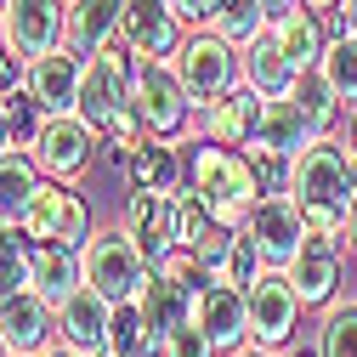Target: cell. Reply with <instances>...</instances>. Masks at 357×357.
I'll return each mask as SVG.
<instances>
[{
	"instance_id": "obj_1",
	"label": "cell",
	"mask_w": 357,
	"mask_h": 357,
	"mask_svg": "<svg viewBox=\"0 0 357 357\" xmlns=\"http://www.w3.org/2000/svg\"><path fill=\"white\" fill-rule=\"evenodd\" d=\"M295 204L306 215L312 238H335L346 244V210L357 199V159L335 142V137H318L301 159H295Z\"/></svg>"
},
{
	"instance_id": "obj_2",
	"label": "cell",
	"mask_w": 357,
	"mask_h": 357,
	"mask_svg": "<svg viewBox=\"0 0 357 357\" xmlns=\"http://www.w3.org/2000/svg\"><path fill=\"white\" fill-rule=\"evenodd\" d=\"M188 188L204 199V210L221 227H233V233L250 221V204L261 199L244 148H221V142H204V137L188 142Z\"/></svg>"
},
{
	"instance_id": "obj_3",
	"label": "cell",
	"mask_w": 357,
	"mask_h": 357,
	"mask_svg": "<svg viewBox=\"0 0 357 357\" xmlns=\"http://www.w3.org/2000/svg\"><path fill=\"white\" fill-rule=\"evenodd\" d=\"M148 255H142V244L130 238V227L119 221V227H91V238L79 244V278L91 284V289H102L114 306H130L142 295V284H148Z\"/></svg>"
},
{
	"instance_id": "obj_4",
	"label": "cell",
	"mask_w": 357,
	"mask_h": 357,
	"mask_svg": "<svg viewBox=\"0 0 357 357\" xmlns=\"http://www.w3.org/2000/svg\"><path fill=\"white\" fill-rule=\"evenodd\" d=\"M170 68L188 85L193 108H199V102H215V97H227V91L244 85V46H233V40L215 34V29H193L182 46H176Z\"/></svg>"
},
{
	"instance_id": "obj_5",
	"label": "cell",
	"mask_w": 357,
	"mask_h": 357,
	"mask_svg": "<svg viewBox=\"0 0 357 357\" xmlns=\"http://www.w3.org/2000/svg\"><path fill=\"white\" fill-rule=\"evenodd\" d=\"M130 108H137L148 137H182L193 125V97L188 85L176 79L170 57H137V74H130Z\"/></svg>"
},
{
	"instance_id": "obj_6",
	"label": "cell",
	"mask_w": 357,
	"mask_h": 357,
	"mask_svg": "<svg viewBox=\"0 0 357 357\" xmlns=\"http://www.w3.org/2000/svg\"><path fill=\"white\" fill-rule=\"evenodd\" d=\"M97 148H102V130L85 114H46V125H40L34 142H29L34 165L46 170L52 182H74V176H85L91 159H97Z\"/></svg>"
},
{
	"instance_id": "obj_7",
	"label": "cell",
	"mask_w": 357,
	"mask_h": 357,
	"mask_svg": "<svg viewBox=\"0 0 357 357\" xmlns=\"http://www.w3.org/2000/svg\"><path fill=\"white\" fill-rule=\"evenodd\" d=\"M57 46H68V0H6V12H0V52L17 63H34Z\"/></svg>"
},
{
	"instance_id": "obj_8",
	"label": "cell",
	"mask_w": 357,
	"mask_h": 357,
	"mask_svg": "<svg viewBox=\"0 0 357 357\" xmlns=\"http://www.w3.org/2000/svg\"><path fill=\"white\" fill-rule=\"evenodd\" d=\"M23 238L29 244H68L79 250L85 238H91V210H85L79 193H68V182H40L29 210H23Z\"/></svg>"
},
{
	"instance_id": "obj_9",
	"label": "cell",
	"mask_w": 357,
	"mask_h": 357,
	"mask_svg": "<svg viewBox=\"0 0 357 357\" xmlns=\"http://www.w3.org/2000/svg\"><path fill=\"white\" fill-rule=\"evenodd\" d=\"M244 233L255 238L261 261L273 266V273H284V266L301 255V244L312 238V227H306V215H301L295 193H266V199H255V204H250V221H244Z\"/></svg>"
},
{
	"instance_id": "obj_10",
	"label": "cell",
	"mask_w": 357,
	"mask_h": 357,
	"mask_svg": "<svg viewBox=\"0 0 357 357\" xmlns=\"http://www.w3.org/2000/svg\"><path fill=\"white\" fill-rule=\"evenodd\" d=\"M130 74H137V57L125 46H108L97 57H85V79H79V114L97 130H108L125 108H130Z\"/></svg>"
},
{
	"instance_id": "obj_11",
	"label": "cell",
	"mask_w": 357,
	"mask_h": 357,
	"mask_svg": "<svg viewBox=\"0 0 357 357\" xmlns=\"http://www.w3.org/2000/svg\"><path fill=\"white\" fill-rule=\"evenodd\" d=\"M301 295L284 273H266L261 284H250V346H266V351H284L301 329Z\"/></svg>"
},
{
	"instance_id": "obj_12",
	"label": "cell",
	"mask_w": 357,
	"mask_h": 357,
	"mask_svg": "<svg viewBox=\"0 0 357 357\" xmlns=\"http://www.w3.org/2000/svg\"><path fill=\"white\" fill-rule=\"evenodd\" d=\"M114 340V301L79 278V289L57 306V346L74 357H97Z\"/></svg>"
},
{
	"instance_id": "obj_13",
	"label": "cell",
	"mask_w": 357,
	"mask_h": 357,
	"mask_svg": "<svg viewBox=\"0 0 357 357\" xmlns=\"http://www.w3.org/2000/svg\"><path fill=\"white\" fill-rule=\"evenodd\" d=\"M193 324L221 346V357H233L250 346V289L233 284H204L193 295Z\"/></svg>"
},
{
	"instance_id": "obj_14",
	"label": "cell",
	"mask_w": 357,
	"mask_h": 357,
	"mask_svg": "<svg viewBox=\"0 0 357 357\" xmlns=\"http://www.w3.org/2000/svg\"><path fill=\"white\" fill-rule=\"evenodd\" d=\"M125 227L142 244L148 266H159L182 244V204H176V193H130L125 199Z\"/></svg>"
},
{
	"instance_id": "obj_15",
	"label": "cell",
	"mask_w": 357,
	"mask_h": 357,
	"mask_svg": "<svg viewBox=\"0 0 357 357\" xmlns=\"http://www.w3.org/2000/svg\"><path fill=\"white\" fill-rule=\"evenodd\" d=\"M0 335H6L12 357H46L57 346V306L46 295L23 289V295H12L0 306Z\"/></svg>"
},
{
	"instance_id": "obj_16",
	"label": "cell",
	"mask_w": 357,
	"mask_h": 357,
	"mask_svg": "<svg viewBox=\"0 0 357 357\" xmlns=\"http://www.w3.org/2000/svg\"><path fill=\"white\" fill-rule=\"evenodd\" d=\"M188 40V29L176 23L165 0H125V23H119V46L130 57H176V46Z\"/></svg>"
},
{
	"instance_id": "obj_17",
	"label": "cell",
	"mask_w": 357,
	"mask_h": 357,
	"mask_svg": "<svg viewBox=\"0 0 357 357\" xmlns=\"http://www.w3.org/2000/svg\"><path fill=\"white\" fill-rule=\"evenodd\" d=\"M188 142H170V137H142L137 148L125 153V176H130V193H182L188 188Z\"/></svg>"
},
{
	"instance_id": "obj_18",
	"label": "cell",
	"mask_w": 357,
	"mask_h": 357,
	"mask_svg": "<svg viewBox=\"0 0 357 357\" xmlns=\"http://www.w3.org/2000/svg\"><path fill=\"white\" fill-rule=\"evenodd\" d=\"M340 273H346V255H340V244H335V238H306V244H301V255L284 266V278L295 284L301 306H318V312L340 295Z\"/></svg>"
},
{
	"instance_id": "obj_19",
	"label": "cell",
	"mask_w": 357,
	"mask_h": 357,
	"mask_svg": "<svg viewBox=\"0 0 357 357\" xmlns=\"http://www.w3.org/2000/svg\"><path fill=\"white\" fill-rule=\"evenodd\" d=\"M79 79H85V57L74 46H57L29 63V97L46 114H79Z\"/></svg>"
},
{
	"instance_id": "obj_20",
	"label": "cell",
	"mask_w": 357,
	"mask_h": 357,
	"mask_svg": "<svg viewBox=\"0 0 357 357\" xmlns=\"http://www.w3.org/2000/svg\"><path fill=\"white\" fill-rule=\"evenodd\" d=\"M255 119H261V97L250 91V85H238V91L193 108V130L204 142H221V148H244L255 137Z\"/></svg>"
},
{
	"instance_id": "obj_21",
	"label": "cell",
	"mask_w": 357,
	"mask_h": 357,
	"mask_svg": "<svg viewBox=\"0 0 357 357\" xmlns=\"http://www.w3.org/2000/svg\"><path fill=\"white\" fill-rule=\"evenodd\" d=\"M295 79H301V68L289 63V52H284V40L266 29V34H255L250 46H244V85L255 97H295Z\"/></svg>"
},
{
	"instance_id": "obj_22",
	"label": "cell",
	"mask_w": 357,
	"mask_h": 357,
	"mask_svg": "<svg viewBox=\"0 0 357 357\" xmlns=\"http://www.w3.org/2000/svg\"><path fill=\"white\" fill-rule=\"evenodd\" d=\"M250 142L301 159L312 142H318V130H312V119L301 114V102H295V97H273V102L261 97V119H255V137H250Z\"/></svg>"
},
{
	"instance_id": "obj_23",
	"label": "cell",
	"mask_w": 357,
	"mask_h": 357,
	"mask_svg": "<svg viewBox=\"0 0 357 357\" xmlns=\"http://www.w3.org/2000/svg\"><path fill=\"white\" fill-rule=\"evenodd\" d=\"M119 23H125V0H68V46L79 57L119 46Z\"/></svg>"
},
{
	"instance_id": "obj_24",
	"label": "cell",
	"mask_w": 357,
	"mask_h": 357,
	"mask_svg": "<svg viewBox=\"0 0 357 357\" xmlns=\"http://www.w3.org/2000/svg\"><path fill=\"white\" fill-rule=\"evenodd\" d=\"M29 289L46 295L52 306H63L74 289H79V250L68 244H29Z\"/></svg>"
},
{
	"instance_id": "obj_25",
	"label": "cell",
	"mask_w": 357,
	"mask_h": 357,
	"mask_svg": "<svg viewBox=\"0 0 357 357\" xmlns=\"http://www.w3.org/2000/svg\"><path fill=\"white\" fill-rule=\"evenodd\" d=\"M40 182H46V170L34 165V153H23V148L0 153V221L6 227H23V210H29Z\"/></svg>"
},
{
	"instance_id": "obj_26",
	"label": "cell",
	"mask_w": 357,
	"mask_h": 357,
	"mask_svg": "<svg viewBox=\"0 0 357 357\" xmlns=\"http://www.w3.org/2000/svg\"><path fill=\"white\" fill-rule=\"evenodd\" d=\"M273 34L284 40V52H289V63L306 74V68H318V57H324V46H329V34H324V12H312V6H295V12H284V17H273Z\"/></svg>"
},
{
	"instance_id": "obj_27",
	"label": "cell",
	"mask_w": 357,
	"mask_h": 357,
	"mask_svg": "<svg viewBox=\"0 0 357 357\" xmlns=\"http://www.w3.org/2000/svg\"><path fill=\"white\" fill-rule=\"evenodd\" d=\"M137 306L148 312V324L159 329V335H170L182 318H193V289H182L170 273H148V284H142V295H137Z\"/></svg>"
},
{
	"instance_id": "obj_28",
	"label": "cell",
	"mask_w": 357,
	"mask_h": 357,
	"mask_svg": "<svg viewBox=\"0 0 357 357\" xmlns=\"http://www.w3.org/2000/svg\"><path fill=\"white\" fill-rule=\"evenodd\" d=\"M108 351H119V357H165V335L148 324V312L130 301V306H114V340H108Z\"/></svg>"
},
{
	"instance_id": "obj_29",
	"label": "cell",
	"mask_w": 357,
	"mask_h": 357,
	"mask_svg": "<svg viewBox=\"0 0 357 357\" xmlns=\"http://www.w3.org/2000/svg\"><path fill=\"white\" fill-rule=\"evenodd\" d=\"M318 74L329 79V91L351 108L357 102V34L351 29H335L329 34V46H324V57H318Z\"/></svg>"
},
{
	"instance_id": "obj_30",
	"label": "cell",
	"mask_w": 357,
	"mask_h": 357,
	"mask_svg": "<svg viewBox=\"0 0 357 357\" xmlns=\"http://www.w3.org/2000/svg\"><path fill=\"white\" fill-rule=\"evenodd\" d=\"M295 102H301V114L312 119V130H318V137H329V130L340 125V114H346V102L329 91V79H324L318 68H306V74L295 79Z\"/></svg>"
},
{
	"instance_id": "obj_31",
	"label": "cell",
	"mask_w": 357,
	"mask_h": 357,
	"mask_svg": "<svg viewBox=\"0 0 357 357\" xmlns=\"http://www.w3.org/2000/svg\"><path fill=\"white\" fill-rule=\"evenodd\" d=\"M318 346L324 357H357V301L351 295H335L318 318Z\"/></svg>"
},
{
	"instance_id": "obj_32",
	"label": "cell",
	"mask_w": 357,
	"mask_h": 357,
	"mask_svg": "<svg viewBox=\"0 0 357 357\" xmlns=\"http://www.w3.org/2000/svg\"><path fill=\"white\" fill-rule=\"evenodd\" d=\"M266 273H273V266L261 261V250H255V238L238 227L233 233V250L221 255V266H215V284H233V289H250V284H261Z\"/></svg>"
},
{
	"instance_id": "obj_33",
	"label": "cell",
	"mask_w": 357,
	"mask_h": 357,
	"mask_svg": "<svg viewBox=\"0 0 357 357\" xmlns=\"http://www.w3.org/2000/svg\"><path fill=\"white\" fill-rule=\"evenodd\" d=\"M210 29H215V34H227L233 46H250L255 34L273 29V17H266L261 0H221V12H215V23H210Z\"/></svg>"
},
{
	"instance_id": "obj_34",
	"label": "cell",
	"mask_w": 357,
	"mask_h": 357,
	"mask_svg": "<svg viewBox=\"0 0 357 357\" xmlns=\"http://www.w3.org/2000/svg\"><path fill=\"white\" fill-rule=\"evenodd\" d=\"M244 159H250V170H255L261 199L295 188V159H289V153H273V148H261V142H244Z\"/></svg>"
},
{
	"instance_id": "obj_35",
	"label": "cell",
	"mask_w": 357,
	"mask_h": 357,
	"mask_svg": "<svg viewBox=\"0 0 357 357\" xmlns=\"http://www.w3.org/2000/svg\"><path fill=\"white\" fill-rule=\"evenodd\" d=\"M165 357H221V346H215L193 318H182V324L165 335Z\"/></svg>"
},
{
	"instance_id": "obj_36",
	"label": "cell",
	"mask_w": 357,
	"mask_h": 357,
	"mask_svg": "<svg viewBox=\"0 0 357 357\" xmlns=\"http://www.w3.org/2000/svg\"><path fill=\"white\" fill-rule=\"evenodd\" d=\"M29 244H12V250H0V306H6L12 295H23L29 289Z\"/></svg>"
},
{
	"instance_id": "obj_37",
	"label": "cell",
	"mask_w": 357,
	"mask_h": 357,
	"mask_svg": "<svg viewBox=\"0 0 357 357\" xmlns=\"http://www.w3.org/2000/svg\"><path fill=\"white\" fill-rule=\"evenodd\" d=\"M165 6L176 12V23H182V29L193 34V29H210V23H215L221 0H165Z\"/></svg>"
},
{
	"instance_id": "obj_38",
	"label": "cell",
	"mask_w": 357,
	"mask_h": 357,
	"mask_svg": "<svg viewBox=\"0 0 357 357\" xmlns=\"http://www.w3.org/2000/svg\"><path fill=\"white\" fill-rule=\"evenodd\" d=\"M340 148H346V153L357 159V102H351V108L340 114Z\"/></svg>"
},
{
	"instance_id": "obj_39",
	"label": "cell",
	"mask_w": 357,
	"mask_h": 357,
	"mask_svg": "<svg viewBox=\"0 0 357 357\" xmlns=\"http://www.w3.org/2000/svg\"><path fill=\"white\" fill-rule=\"evenodd\" d=\"M17 148V130H12V108L0 102V153H12Z\"/></svg>"
},
{
	"instance_id": "obj_40",
	"label": "cell",
	"mask_w": 357,
	"mask_h": 357,
	"mask_svg": "<svg viewBox=\"0 0 357 357\" xmlns=\"http://www.w3.org/2000/svg\"><path fill=\"white\" fill-rule=\"evenodd\" d=\"M284 357H324V346H318V335H312V340H289Z\"/></svg>"
},
{
	"instance_id": "obj_41",
	"label": "cell",
	"mask_w": 357,
	"mask_h": 357,
	"mask_svg": "<svg viewBox=\"0 0 357 357\" xmlns=\"http://www.w3.org/2000/svg\"><path fill=\"white\" fill-rule=\"evenodd\" d=\"M335 29H351V34H357V0H346V6L335 12Z\"/></svg>"
},
{
	"instance_id": "obj_42",
	"label": "cell",
	"mask_w": 357,
	"mask_h": 357,
	"mask_svg": "<svg viewBox=\"0 0 357 357\" xmlns=\"http://www.w3.org/2000/svg\"><path fill=\"white\" fill-rule=\"evenodd\" d=\"M261 6H266V17H284V12H295V6H301V0H261Z\"/></svg>"
},
{
	"instance_id": "obj_43",
	"label": "cell",
	"mask_w": 357,
	"mask_h": 357,
	"mask_svg": "<svg viewBox=\"0 0 357 357\" xmlns=\"http://www.w3.org/2000/svg\"><path fill=\"white\" fill-rule=\"evenodd\" d=\"M301 6H312V12H324V17H335V12L346 6V0H301Z\"/></svg>"
},
{
	"instance_id": "obj_44",
	"label": "cell",
	"mask_w": 357,
	"mask_h": 357,
	"mask_svg": "<svg viewBox=\"0 0 357 357\" xmlns=\"http://www.w3.org/2000/svg\"><path fill=\"white\" fill-rule=\"evenodd\" d=\"M346 244L357 250V199H351V210H346Z\"/></svg>"
},
{
	"instance_id": "obj_45",
	"label": "cell",
	"mask_w": 357,
	"mask_h": 357,
	"mask_svg": "<svg viewBox=\"0 0 357 357\" xmlns=\"http://www.w3.org/2000/svg\"><path fill=\"white\" fill-rule=\"evenodd\" d=\"M17 238H23V227H6V221H0V250H12Z\"/></svg>"
},
{
	"instance_id": "obj_46",
	"label": "cell",
	"mask_w": 357,
	"mask_h": 357,
	"mask_svg": "<svg viewBox=\"0 0 357 357\" xmlns=\"http://www.w3.org/2000/svg\"><path fill=\"white\" fill-rule=\"evenodd\" d=\"M233 357H284V351H266V346H244V351H233Z\"/></svg>"
},
{
	"instance_id": "obj_47",
	"label": "cell",
	"mask_w": 357,
	"mask_h": 357,
	"mask_svg": "<svg viewBox=\"0 0 357 357\" xmlns=\"http://www.w3.org/2000/svg\"><path fill=\"white\" fill-rule=\"evenodd\" d=\"M46 357H74V351H63V346H52V351H46Z\"/></svg>"
},
{
	"instance_id": "obj_48",
	"label": "cell",
	"mask_w": 357,
	"mask_h": 357,
	"mask_svg": "<svg viewBox=\"0 0 357 357\" xmlns=\"http://www.w3.org/2000/svg\"><path fill=\"white\" fill-rule=\"evenodd\" d=\"M0 357H12V346H6V335H0Z\"/></svg>"
},
{
	"instance_id": "obj_49",
	"label": "cell",
	"mask_w": 357,
	"mask_h": 357,
	"mask_svg": "<svg viewBox=\"0 0 357 357\" xmlns=\"http://www.w3.org/2000/svg\"><path fill=\"white\" fill-rule=\"evenodd\" d=\"M97 357H119V351H97Z\"/></svg>"
},
{
	"instance_id": "obj_50",
	"label": "cell",
	"mask_w": 357,
	"mask_h": 357,
	"mask_svg": "<svg viewBox=\"0 0 357 357\" xmlns=\"http://www.w3.org/2000/svg\"><path fill=\"white\" fill-rule=\"evenodd\" d=\"M0 12H6V0H0Z\"/></svg>"
}]
</instances>
